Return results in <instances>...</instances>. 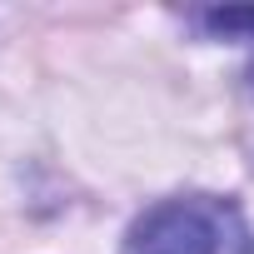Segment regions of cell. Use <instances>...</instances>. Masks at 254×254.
I'll list each match as a JSON object with an SVG mask.
<instances>
[{
  "label": "cell",
  "instance_id": "cell-2",
  "mask_svg": "<svg viewBox=\"0 0 254 254\" xmlns=\"http://www.w3.org/2000/svg\"><path fill=\"white\" fill-rule=\"evenodd\" d=\"M204 25H209V30H224V35H229V30H254V10H244V5H239V10H209Z\"/></svg>",
  "mask_w": 254,
  "mask_h": 254
},
{
  "label": "cell",
  "instance_id": "cell-1",
  "mask_svg": "<svg viewBox=\"0 0 254 254\" xmlns=\"http://www.w3.org/2000/svg\"><path fill=\"white\" fill-rule=\"evenodd\" d=\"M214 249H219V214L199 199H165L130 224L120 254H214Z\"/></svg>",
  "mask_w": 254,
  "mask_h": 254
}]
</instances>
